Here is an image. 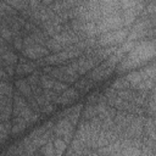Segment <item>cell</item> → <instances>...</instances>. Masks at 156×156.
<instances>
[{
	"label": "cell",
	"mask_w": 156,
	"mask_h": 156,
	"mask_svg": "<svg viewBox=\"0 0 156 156\" xmlns=\"http://www.w3.org/2000/svg\"><path fill=\"white\" fill-rule=\"evenodd\" d=\"M0 123H1V118H0Z\"/></svg>",
	"instance_id": "17"
},
{
	"label": "cell",
	"mask_w": 156,
	"mask_h": 156,
	"mask_svg": "<svg viewBox=\"0 0 156 156\" xmlns=\"http://www.w3.org/2000/svg\"><path fill=\"white\" fill-rule=\"evenodd\" d=\"M37 68L38 67L35 66V62H33V61H28L27 63H17L15 66V74H17L18 77L29 76L33 72H35Z\"/></svg>",
	"instance_id": "5"
},
{
	"label": "cell",
	"mask_w": 156,
	"mask_h": 156,
	"mask_svg": "<svg viewBox=\"0 0 156 156\" xmlns=\"http://www.w3.org/2000/svg\"><path fill=\"white\" fill-rule=\"evenodd\" d=\"M15 88H16V90H17L27 101L33 98V94H32V90H30V87H29L27 79H24V78H18V79H16V80H15Z\"/></svg>",
	"instance_id": "4"
},
{
	"label": "cell",
	"mask_w": 156,
	"mask_h": 156,
	"mask_svg": "<svg viewBox=\"0 0 156 156\" xmlns=\"http://www.w3.org/2000/svg\"><path fill=\"white\" fill-rule=\"evenodd\" d=\"M127 58L134 61L138 66L147 63V61H154L155 57V39L138 40L134 48L127 54Z\"/></svg>",
	"instance_id": "1"
},
{
	"label": "cell",
	"mask_w": 156,
	"mask_h": 156,
	"mask_svg": "<svg viewBox=\"0 0 156 156\" xmlns=\"http://www.w3.org/2000/svg\"><path fill=\"white\" fill-rule=\"evenodd\" d=\"M22 38L23 37H15L12 40V45L17 51H22L23 49V43H22Z\"/></svg>",
	"instance_id": "15"
},
{
	"label": "cell",
	"mask_w": 156,
	"mask_h": 156,
	"mask_svg": "<svg viewBox=\"0 0 156 156\" xmlns=\"http://www.w3.org/2000/svg\"><path fill=\"white\" fill-rule=\"evenodd\" d=\"M4 71L9 77L15 76V66H4Z\"/></svg>",
	"instance_id": "16"
},
{
	"label": "cell",
	"mask_w": 156,
	"mask_h": 156,
	"mask_svg": "<svg viewBox=\"0 0 156 156\" xmlns=\"http://www.w3.org/2000/svg\"><path fill=\"white\" fill-rule=\"evenodd\" d=\"M68 87H69L68 84L56 80V82H55V84H54V87H52V90H54L55 93H57V94H62V93H63Z\"/></svg>",
	"instance_id": "13"
},
{
	"label": "cell",
	"mask_w": 156,
	"mask_h": 156,
	"mask_svg": "<svg viewBox=\"0 0 156 156\" xmlns=\"http://www.w3.org/2000/svg\"><path fill=\"white\" fill-rule=\"evenodd\" d=\"M55 82H56V80H55L54 78H51L50 76L40 73L39 84H40V87H41L43 90H51L52 87H54V84H55Z\"/></svg>",
	"instance_id": "9"
},
{
	"label": "cell",
	"mask_w": 156,
	"mask_h": 156,
	"mask_svg": "<svg viewBox=\"0 0 156 156\" xmlns=\"http://www.w3.org/2000/svg\"><path fill=\"white\" fill-rule=\"evenodd\" d=\"M12 127H11V135H18L21 134L26 128H27V123L22 117H16L12 119Z\"/></svg>",
	"instance_id": "6"
},
{
	"label": "cell",
	"mask_w": 156,
	"mask_h": 156,
	"mask_svg": "<svg viewBox=\"0 0 156 156\" xmlns=\"http://www.w3.org/2000/svg\"><path fill=\"white\" fill-rule=\"evenodd\" d=\"M61 95H62L65 99H67L68 101H71V102H72L73 100H76V99L78 98L79 93H78V91H77L74 88H72V87H68V88H67V89H66V90H65V91H63Z\"/></svg>",
	"instance_id": "12"
},
{
	"label": "cell",
	"mask_w": 156,
	"mask_h": 156,
	"mask_svg": "<svg viewBox=\"0 0 156 156\" xmlns=\"http://www.w3.org/2000/svg\"><path fill=\"white\" fill-rule=\"evenodd\" d=\"M0 66H1V63H0Z\"/></svg>",
	"instance_id": "18"
},
{
	"label": "cell",
	"mask_w": 156,
	"mask_h": 156,
	"mask_svg": "<svg viewBox=\"0 0 156 156\" xmlns=\"http://www.w3.org/2000/svg\"><path fill=\"white\" fill-rule=\"evenodd\" d=\"M52 145H54V150H55L56 156H63L65 152L67 151V144L61 138H54Z\"/></svg>",
	"instance_id": "8"
},
{
	"label": "cell",
	"mask_w": 156,
	"mask_h": 156,
	"mask_svg": "<svg viewBox=\"0 0 156 156\" xmlns=\"http://www.w3.org/2000/svg\"><path fill=\"white\" fill-rule=\"evenodd\" d=\"M45 48H46L49 51H52L54 54H56V52L63 51L65 45L60 44L58 41H56V40L52 39V38H48V40H46V43H45Z\"/></svg>",
	"instance_id": "10"
},
{
	"label": "cell",
	"mask_w": 156,
	"mask_h": 156,
	"mask_svg": "<svg viewBox=\"0 0 156 156\" xmlns=\"http://www.w3.org/2000/svg\"><path fill=\"white\" fill-rule=\"evenodd\" d=\"M111 88H112L113 90L118 91V90L129 89V88H130V85H129V83L126 80V78H124V77H119V78H116V79L112 82Z\"/></svg>",
	"instance_id": "11"
},
{
	"label": "cell",
	"mask_w": 156,
	"mask_h": 156,
	"mask_svg": "<svg viewBox=\"0 0 156 156\" xmlns=\"http://www.w3.org/2000/svg\"><path fill=\"white\" fill-rule=\"evenodd\" d=\"M128 34H129L128 28H121V29H117L113 32L101 34V35L96 37V45L100 48L117 46L118 44H122L127 40Z\"/></svg>",
	"instance_id": "2"
},
{
	"label": "cell",
	"mask_w": 156,
	"mask_h": 156,
	"mask_svg": "<svg viewBox=\"0 0 156 156\" xmlns=\"http://www.w3.org/2000/svg\"><path fill=\"white\" fill-rule=\"evenodd\" d=\"M121 28H124L121 13L101 17L96 22V34H98V37L101 35V34L108 33V32H113V30L121 29Z\"/></svg>",
	"instance_id": "3"
},
{
	"label": "cell",
	"mask_w": 156,
	"mask_h": 156,
	"mask_svg": "<svg viewBox=\"0 0 156 156\" xmlns=\"http://www.w3.org/2000/svg\"><path fill=\"white\" fill-rule=\"evenodd\" d=\"M0 62L4 66H16L18 63V56L12 50H9L0 56Z\"/></svg>",
	"instance_id": "7"
},
{
	"label": "cell",
	"mask_w": 156,
	"mask_h": 156,
	"mask_svg": "<svg viewBox=\"0 0 156 156\" xmlns=\"http://www.w3.org/2000/svg\"><path fill=\"white\" fill-rule=\"evenodd\" d=\"M54 110H55V105L52 102H46L44 106L40 107V113L41 115H50L54 112Z\"/></svg>",
	"instance_id": "14"
}]
</instances>
